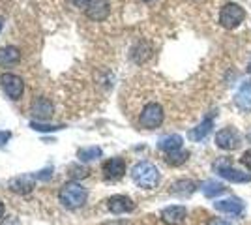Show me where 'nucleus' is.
<instances>
[{
  "instance_id": "obj_1",
  "label": "nucleus",
  "mask_w": 251,
  "mask_h": 225,
  "mask_svg": "<svg viewBox=\"0 0 251 225\" xmlns=\"http://www.w3.org/2000/svg\"><path fill=\"white\" fill-rule=\"evenodd\" d=\"M131 178L133 182L143 188V190H154L159 184V171L154 163L150 161H139L131 169Z\"/></svg>"
},
{
  "instance_id": "obj_2",
  "label": "nucleus",
  "mask_w": 251,
  "mask_h": 225,
  "mask_svg": "<svg viewBox=\"0 0 251 225\" xmlns=\"http://www.w3.org/2000/svg\"><path fill=\"white\" fill-rule=\"evenodd\" d=\"M86 197H88L86 190L77 182H66L60 188V192H58V201L68 210H74V208L83 206L86 203Z\"/></svg>"
},
{
  "instance_id": "obj_3",
  "label": "nucleus",
  "mask_w": 251,
  "mask_h": 225,
  "mask_svg": "<svg viewBox=\"0 0 251 225\" xmlns=\"http://www.w3.org/2000/svg\"><path fill=\"white\" fill-rule=\"evenodd\" d=\"M163 118H165L163 107L157 101H148L139 113V126L145 129H156L161 126Z\"/></svg>"
},
{
  "instance_id": "obj_4",
  "label": "nucleus",
  "mask_w": 251,
  "mask_h": 225,
  "mask_svg": "<svg viewBox=\"0 0 251 225\" xmlns=\"http://www.w3.org/2000/svg\"><path fill=\"white\" fill-rule=\"evenodd\" d=\"M246 19V10L238 4H225L220 11V25L227 30L236 28Z\"/></svg>"
},
{
  "instance_id": "obj_5",
  "label": "nucleus",
  "mask_w": 251,
  "mask_h": 225,
  "mask_svg": "<svg viewBox=\"0 0 251 225\" xmlns=\"http://www.w3.org/2000/svg\"><path fill=\"white\" fill-rule=\"evenodd\" d=\"M0 88L10 100L17 101V100H21L23 92H25V81L15 74H2L0 75Z\"/></svg>"
},
{
  "instance_id": "obj_6",
  "label": "nucleus",
  "mask_w": 251,
  "mask_h": 225,
  "mask_svg": "<svg viewBox=\"0 0 251 225\" xmlns=\"http://www.w3.org/2000/svg\"><path fill=\"white\" fill-rule=\"evenodd\" d=\"M214 169H216V173L220 175L221 178H225L229 182H250L251 180L250 173H242L240 169L232 167L227 161H216L214 163Z\"/></svg>"
},
{
  "instance_id": "obj_7",
  "label": "nucleus",
  "mask_w": 251,
  "mask_h": 225,
  "mask_svg": "<svg viewBox=\"0 0 251 225\" xmlns=\"http://www.w3.org/2000/svg\"><path fill=\"white\" fill-rule=\"evenodd\" d=\"M216 145H218V149L221 150H236L238 147L242 145V137L240 133H238V129L234 128H223L218 131V135H216Z\"/></svg>"
},
{
  "instance_id": "obj_8",
  "label": "nucleus",
  "mask_w": 251,
  "mask_h": 225,
  "mask_svg": "<svg viewBox=\"0 0 251 225\" xmlns=\"http://www.w3.org/2000/svg\"><path fill=\"white\" fill-rule=\"evenodd\" d=\"M111 13V2L109 0H90L88 6L84 8V15L90 19V21H105Z\"/></svg>"
},
{
  "instance_id": "obj_9",
  "label": "nucleus",
  "mask_w": 251,
  "mask_h": 225,
  "mask_svg": "<svg viewBox=\"0 0 251 225\" xmlns=\"http://www.w3.org/2000/svg\"><path fill=\"white\" fill-rule=\"evenodd\" d=\"M186 216H188V210L182 204H173V206H167L159 212L161 222L167 225H182L186 222Z\"/></svg>"
},
{
  "instance_id": "obj_10",
  "label": "nucleus",
  "mask_w": 251,
  "mask_h": 225,
  "mask_svg": "<svg viewBox=\"0 0 251 225\" xmlns=\"http://www.w3.org/2000/svg\"><path fill=\"white\" fill-rule=\"evenodd\" d=\"M52 111H54L52 101L47 96H38L32 100L30 113L38 118V120H49V118L52 117Z\"/></svg>"
},
{
  "instance_id": "obj_11",
  "label": "nucleus",
  "mask_w": 251,
  "mask_h": 225,
  "mask_svg": "<svg viewBox=\"0 0 251 225\" xmlns=\"http://www.w3.org/2000/svg\"><path fill=\"white\" fill-rule=\"evenodd\" d=\"M101 171L107 180H118L126 173V161L122 158H111L101 165Z\"/></svg>"
},
{
  "instance_id": "obj_12",
  "label": "nucleus",
  "mask_w": 251,
  "mask_h": 225,
  "mask_svg": "<svg viewBox=\"0 0 251 225\" xmlns=\"http://www.w3.org/2000/svg\"><path fill=\"white\" fill-rule=\"evenodd\" d=\"M107 206H109V210L113 214H126V212L135 210V203L129 197H126V195H113V197H109Z\"/></svg>"
},
{
  "instance_id": "obj_13",
  "label": "nucleus",
  "mask_w": 251,
  "mask_h": 225,
  "mask_svg": "<svg viewBox=\"0 0 251 225\" xmlns=\"http://www.w3.org/2000/svg\"><path fill=\"white\" fill-rule=\"evenodd\" d=\"M214 208L218 212H223V214H230V216H238L242 214L244 210V203L238 197H227V199H221V201H216L214 203Z\"/></svg>"
},
{
  "instance_id": "obj_14",
  "label": "nucleus",
  "mask_w": 251,
  "mask_h": 225,
  "mask_svg": "<svg viewBox=\"0 0 251 225\" xmlns=\"http://www.w3.org/2000/svg\"><path fill=\"white\" fill-rule=\"evenodd\" d=\"M236 107L244 113H251V81H244L234 96Z\"/></svg>"
},
{
  "instance_id": "obj_15",
  "label": "nucleus",
  "mask_w": 251,
  "mask_h": 225,
  "mask_svg": "<svg viewBox=\"0 0 251 225\" xmlns=\"http://www.w3.org/2000/svg\"><path fill=\"white\" fill-rule=\"evenodd\" d=\"M34 175H23V176H15L10 180V190L15 193H30L34 190Z\"/></svg>"
},
{
  "instance_id": "obj_16",
  "label": "nucleus",
  "mask_w": 251,
  "mask_h": 225,
  "mask_svg": "<svg viewBox=\"0 0 251 225\" xmlns=\"http://www.w3.org/2000/svg\"><path fill=\"white\" fill-rule=\"evenodd\" d=\"M21 62V51L13 45H4L0 47V66L6 68V66H13Z\"/></svg>"
},
{
  "instance_id": "obj_17",
  "label": "nucleus",
  "mask_w": 251,
  "mask_h": 225,
  "mask_svg": "<svg viewBox=\"0 0 251 225\" xmlns=\"http://www.w3.org/2000/svg\"><path fill=\"white\" fill-rule=\"evenodd\" d=\"M212 128H214V117L210 115V117H206L202 122H201L197 128H191L188 131V137L191 141H202L206 135H208L210 131H212Z\"/></svg>"
},
{
  "instance_id": "obj_18",
  "label": "nucleus",
  "mask_w": 251,
  "mask_h": 225,
  "mask_svg": "<svg viewBox=\"0 0 251 225\" xmlns=\"http://www.w3.org/2000/svg\"><path fill=\"white\" fill-rule=\"evenodd\" d=\"M157 149L163 150L165 154H171V152H176V150H182V137L180 135H165L161 137L159 143H157Z\"/></svg>"
},
{
  "instance_id": "obj_19",
  "label": "nucleus",
  "mask_w": 251,
  "mask_h": 225,
  "mask_svg": "<svg viewBox=\"0 0 251 225\" xmlns=\"http://www.w3.org/2000/svg\"><path fill=\"white\" fill-rule=\"evenodd\" d=\"M197 190V184L193 180H188V178H182V180H176V182L171 186V193L173 195H178V197H188L191 193Z\"/></svg>"
},
{
  "instance_id": "obj_20",
  "label": "nucleus",
  "mask_w": 251,
  "mask_h": 225,
  "mask_svg": "<svg viewBox=\"0 0 251 225\" xmlns=\"http://www.w3.org/2000/svg\"><path fill=\"white\" fill-rule=\"evenodd\" d=\"M225 192H227V188L221 182H218V180H206V182L202 184V193H204V197H208V199H214V197H218V195H223Z\"/></svg>"
},
{
  "instance_id": "obj_21",
  "label": "nucleus",
  "mask_w": 251,
  "mask_h": 225,
  "mask_svg": "<svg viewBox=\"0 0 251 225\" xmlns=\"http://www.w3.org/2000/svg\"><path fill=\"white\" fill-rule=\"evenodd\" d=\"M148 56H150V49H148L147 43H137L135 47L131 49V58L135 60L137 64H143Z\"/></svg>"
},
{
  "instance_id": "obj_22",
  "label": "nucleus",
  "mask_w": 251,
  "mask_h": 225,
  "mask_svg": "<svg viewBox=\"0 0 251 225\" xmlns=\"http://www.w3.org/2000/svg\"><path fill=\"white\" fill-rule=\"evenodd\" d=\"M77 158L81 161H92L101 158V149L100 147H88V149H81L77 152Z\"/></svg>"
},
{
  "instance_id": "obj_23",
  "label": "nucleus",
  "mask_w": 251,
  "mask_h": 225,
  "mask_svg": "<svg viewBox=\"0 0 251 225\" xmlns=\"http://www.w3.org/2000/svg\"><path fill=\"white\" fill-rule=\"evenodd\" d=\"M189 158V152L188 150H176V152H171L165 156V161H167L169 165H182V163H186V160Z\"/></svg>"
},
{
  "instance_id": "obj_24",
  "label": "nucleus",
  "mask_w": 251,
  "mask_h": 225,
  "mask_svg": "<svg viewBox=\"0 0 251 225\" xmlns=\"http://www.w3.org/2000/svg\"><path fill=\"white\" fill-rule=\"evenodd\" d=\"M30 128L36 131H58L64 126H47V124H40V122H30Z\"/></svg>"
},
{
  "instance_id": "obj_25",
  "label": "nucleus",
  "mask_w": 251,
  "mask_h": 225,
  "mask_svg": "<svg viewBox=\"0 0 251 225\" xmlns=\"http://www.w3.org/2000/svg\"><path fill=\"white\" fill-rule=\"evenodd\" d=\"M240 163L248 169V171H251V149L250 150H246L244 154H242V158H240Z\"/></svg>"
},
{
  "instance_id": "obj_26",
  "label": "nucleus",
  "mask_w": 251,
  "mask_h": 225,
  "mask_svg": "<svg viewBox=\"0 0 251 225\" xmlns=\"http://www.w3.org/2000/svg\"><path fill=\"white\" fill-rule=\"evenodd\" d=\"M34 176H36V180H49L52 176V169H43V171L36 173Z\"/></svg>"
},
{
  "instance_id": "obj_27",
  "label": "nucleus",
  "mask_w": 251,
  "mask_h": 225,
  "mask_svg": "<svg viewBox=\"0 0 251 225\" xmlns=\"http://www.w3.org/2000/svg\"><path fill=\"white\" fill-rule=\"evenodd\" d=\"M70 175H72V178H77V176H81V178H83V176H86V169H83V167H81V169H79V167H70Z\"/></svg>"
},
{
  "instance_id": "obj_28",
  "label": "nucleus",
  "mask_w": 251,
  "mask_h": 225,
  "mask_svg": "<svg viewBox=\"0 0 251 225\" xmlns=\"http://www.w3.org/2000/svg\"><path fill=\"white\" fill-rule=\"evenodd\" d=\"M10 131H0V147H4L8 141H10Z\"/></svg>"
},
{
  "instance_id": "obj_29",
  "label": "nucleus",
  "mask_w": 251,
  "mask_h": 225,
  "mask_svg": "<svg viewBox=\"0 0 251 225\" xmlns=\"http://www.w3.org/2000/svg\"><path fill=\"white\" fill-rule=\"evenodd\" d=\"M208 225H234V224H230V222H227V220H221V218H214Z\"/></svg>"
},
{
  "instance_id": "obj_30",
  "label": "nucleus",
  "mask_w": 251,
  "mask_h": 225,
  "mask_svg": "<svg viewBox=\"0 0 251 225\" xmlns=\"http://www.w3.org/2000/svg\"><path fill=\"white\" fill-rule=\"evenodd\" d=\"M88 2H90V0H72V4L77 6V8H86V6H88Z\"/></svg>"
},
{
  "instance_id": "obj_31",
  "label": "nucleus",
  "mask_w": 251,
  "mask_h": 225,
  "mask_svg": "<svg viewBox=\"0 0 251 225\" xmlns=\"http://www.w3.org/2000/svg\"><path fill=\"white\" fill-rule=\"evenodd\" d=\"M2 216H4V203L0 201V218H2Z\"/></svg>"
},
{
  "instance_id": "obj_32",
  "label": "nucleus",
  "mask_w": 251,
  "mask_h": 225,
  "mask_svg": "<svg viewBox=\"0 0 251 225\" xmlns=\"http://www.w3.org/2000/svg\"><path fill=\"white\" fill-rule=\"evenodd\" d=\"M2 26H4V19L0 17V32H2Z\"/></svg>"
},
{
  "instance_id": "obj_33",
  "label": "nucleus",
  "mask_w": 251,
  "mask_h": 225,
  "mask_svg": "<svg viewBox=\"0 0 251 225\" xmlns=\"http://www.w3.org/2000/svg\"><path fill=\"white\" fill-rule=\"evenodd\" d=\"M248 141H250V143H251V131H250V133H248Z\"/></svg>"
},
{
  "instance_id": "obj_34",
  "label": "nucleus",
  "mask_w": 251,
  "mask_h": 225,
  "mask_svg": "<svg viewBox=\"0 0 251 225\" xmlns=\"http://www.w3.org/2000/svg\"><path fill=\"white\" fill-rule=\"evenodd\" d=\"M248 72L251 74V62H250V66H248Z\"/></svg>"
},
{
  "instance_id": "obj_35",
  "label": "nucleus",
  "mask_w": 251,
  "mask_h": 225,
  "mask_svg": "<svg viewBox=\"0 0 251 225\" xmlns=\"http://www.w3.org/2000/svg\"><path fill=\"white\" fill-rule=\"evenodd\" d=\"M145 2H152V0H145Z\"/></svg>"
}]
</instances>
